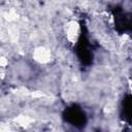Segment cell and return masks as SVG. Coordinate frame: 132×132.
I'll return each instance as SVG.
<instances>
[{
	"mask_svg": "<svg viewBox=\"0 0 132 132\" xmlns=\"http://www.w3.org/2000/svg\"><path fill=\"white\" fill-rule=\"evenodd\" d=\"M78 32H79V28L78 25L75 22H70L68 24L67 30H66V34H67V38L69 40H71V42H73L72 40H76L77 36H78Z\"/></svg>",
	"mask_w": 132,
	"mask_h": 132,
	"instance_id": "cell-1",
	"label": "cell"
}]
</instances>
